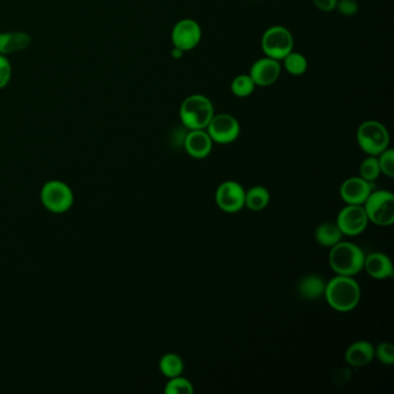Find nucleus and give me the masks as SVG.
I'll return each instance as SVG.
<instances>
[{
	"mask_svg": "<svg viewBox=\"0 0 394 394\" xmlns=\"http://www.w3.org/2000/svg\"><path fill=\"white\" fill-rule=\"evenodd\" d=\"M324 296L333 310L349 312L360 303V285L354 276L336 275L326 283Z\"/></svg>",
	"mask_w": 394,
	"mask_h": 394,
	"instance_id": "nucleus-1",
	"label": "nucleus"
},
{
	"mask_svg": "<svg viewBox=\"0 0 394 394\" xmlns=\"http://www.w3.org/2000/svg\"><path fill=\"white\" fill-rule=\"evenodd\" d=\"M326 283L323 278L317 274H309L302 278L297 285V292L305 300H317L320 296H324Z\"/></svg>",
	"mask_w": 394,
	"mask_h": 394,
	"instance_id": "nucleus-17",
	"label": "nucleus"
},
{
	"mask_svg": "<svg viewBox=\"0 0 394 394\" xmlns=\"http://www.w3.org/2000/svg\"><path fill=\"white\" fill-rule=\"evenodd\" d=\"M202 36V27L196 20L183 19L174 26L171 33V42L175 48L187 53L200 43Z\"/></svg>",
	"mask_w": 394,
	"mask_h": 394,
	"instance_id": "nucleus-11",
	"label": "nucleus"
},
{
	"mask_svg": "<svg viewBox=\"0 0 394 394\" xmlns=\"http://www.w3.org/2000/svg\"><path fill=\"white\" fill-rule=\"evenodd\" d=\"M215 202L224 213H237L246 207V190L235 180L224 182L215 192Z\"/></svg>",
	"mask_w": 394,
	"mask_h": 394,
	"instance_id": "nucleus-8",
	"label": "nucleus"
},
{
	"mask_svg": "<svg viewBox=\"0 0 394 394\" xmlns=\"http://www.w3.org/2000/svg\"><path fill=\"white\" fill-rule=\"evenodd\" d=\"M214 116L211 99L202 94H193L184 99L180 109V119L187 130H206Z\"/></svg>",
	"mask_w": 394,
	"mask_h": 394,
	"instance_id": "nucleus-3",
	"label": "nucleus"
},
{
	"mask_svg": "<svg viewBox=\"0 0 394 394\" xmlns=\"http://www.w3.org/2000/svg\"><path fill=\"white\" fill-rule=\"evenodd\" d=\"M187 132H189V130L185 128H175V130L173 131V136H171L173 146L176 147V148L184 147V143H185V138H187Z\"/></svg>",
	"mask_w": 394,
	"mask_h": 394,
	"instance_id": "nucleus-30",
	"label": "nucleus"
},
{
	"mask_svg": "<svg viewBox=\"0 0 394 394\" xmlns=\"http://www.w3.org/2000/svg\"><path fill=\"white\" fill-rule=\"evenodd\" d=\"M375 359V347L366 340H360L349 346L345 353V360L349 366H368Z\"/></svg>",
	"mask_w": 394,
	"mask_h": 394,
	"instance_id": "nucleus-16",
	"label": "nucleus"
},
{
	"mask_svg": "<svg viewBox=\"0 0 394 394\" xmlns=\"http://www.w3.org/2000/svg\"><path fill=\"white\" fill-rule=\"evenodd\" d=\"M270 195L266 187H251L246 191V206L252 212H261L270 204Z\"/></svg>",
	"mask_w": 394,
	"mask_h": 394,
	"instance_id": "nucleus-20",
	"label": "nucleus"
},
{
	"mask_svg": "<svg viewBox=\"0 0 394 394\" xmlns=\"http://www.w3.org/2000/svg\"><path fill=\"white\" fill-rule=\"evenodd\" d=\"M363 268L366 273L376 280L393 278L394 270L391 259L382 252H373L366 256Z\"/></svg>",
	"mask_w": 394,
	"mask_h": 394,
	"instance_id": "nucleus-15",
	"label": "nucleus"
},
{
	"mask_svg": "<svg viewBox=\"0 0 394 394\" xmlns=\"http://www.w3.org/2000/svg\"><path fill=\"white\" fill-rule=\"evenodd\" d=\"M31 43V38L26 33H0V55L18 53L28 48Z\"/></svg>",
	"mask_w": 394,
	"mask_h": 394,
	"instance_id": "nucleus-18",
	"label": "nucleus"
},
{
	"mask_svg": "<svg viewBox=\"0 0 394 394\" xmlns=\"http://www.w3.org/2000/svg\"><path fill=\"white\" fill-rule=\"evenodd\" d=\"M379 168L381 173L388 177H394V151L391 148L385 149L378 156Z\"/></svg>",
	"mask_w": 394,
	"mask_h": 394,
	"instance_id": "nucleus-26",
	"label": "nucleus"
},
{
	"mask_svg": "<svg viewBox=\"0 0 394 394\" xmlns=\"http://www.w3.org/2000/svg\"><path fill=\"white\" fill-rule=\"evenodd\" d=\"M165 392L167 394H193L195 388L189 379L177 376L174 378H169V382L165 385Z\"/></svg>",
	"mask_w": 394,
	"mask_h": 394,
	"instance_id": "nucleus-25",
	"label": "nucleus"
},
{
	"mask_svg": "<svg viewBox=\"0 0 394 394\" xmlns=\"http://www.w3.org/2000/svg\"><path fill=\"white\" fill-rule=\"evenodd\" d=\"M207 133L213 143L228 145L237 140L241 133V125L234 116L228 114H219L213 116L207 128Z\"/></svg>",
	"mask_w": 394,
	"mask_h": 394,
	"instance_id": "nucleus-9",
	"label": "nucleus"
},
{
	"mask_svg": "<svg viewBox=\"0 0 394 394\" xmlns=\"http://www.w3.org/2000/svg\"><path fill=\"white\" fill-rule=\"evenodd\" d=\"M261 49L265 56L283 60L294 49L292 33L283 26L270 27L261 38Z\"/></svg>",
	"mask_w": 394,
	"mask_h": 394,
	"instance_id": "nucleus-6",
	"label": "nucleus"
},
{
	"mask_svg": "<svg viewBox=\"0 0 394 394\" xmlns=\"http://www.w3.org/2000/svg\"><path fill=\"white\" fill-rule=\"evenodd\" d=\"M336 226L342 235L357 236L368 227L369 220L362 205H347L342 208L336 219Z\"/></svg>",
	"mask_w": 394,
	"mask_h": 394,
	"instance_id": "nucleus-10",
	"label": "nucleus"
},
{
	"mask_svg": "<svg viewBox=\"0 0 394 394\" xmlns=\"http://www.w3.org/2000/svg\"><path fill=\"white\" fill-rule=\"evenodd\" d=\"M375 356L378 359L379 362L386 366H392L394 363V347L390 342H382L375 348Z\"/></svg>",
	"mask_w": 394,
	"mask_h": 394,
	"instance_id": "nucleus-27",
	"label": "nucleus"
},
{
	"mask_svg": "<svg viewBox=\"0 0 394 394\" xmlns=\"http://www.w3.org/2000/svg\"><path fill=\"white\" fill-rule=\"evenodd\" d=\"M369 222L388 227L394 222V196L391 192L381 190L373 191L363 204Z\"/></svg>",
	"mask_w": 394,
	"mask_h": 394,
	"instance_id": "nucleus-5",
	"label": "nucleus"
},
{
	"mask_svg": "<svg viewBox=\"0 0 394 394\" xmlns=\"http://www.w3.org/2000/svg\"><path fill=\"white\" fill-rule=\"evenodd\" d=\"M183 55L184 51L177 49V48L174 47V49H173V51H171V56L174 57L175 60H180V58H182V57H183Z\"/></svg>",
	"mask_w": 394,
	"mask_h": 394,
	"instance_id": "nucleus-33",
	"label": "nucleus"
},
{
	"mask_svg": "<svg viewBox=\"0 0 394 394\" xmlns=\"http://www.w3.org/2000/svg\"><path fill=\"white\" fill-rule=\"evenodd\" d=\"M314 6L322 12H332L336 7L338 0H314Z\"/></svg>",
	"mask_w": 394,
	"mask_h": 394,
	"instance_id": "nucleus-32",
	"label": "nucleus"
},
{
	"mask_svg": "<svg viewBox=\"0 0 394 394\" xmlns=\"http://www.w3.org/2000/svg\"><path fill=\"white\" fill-rule=\"evenodd\" d=\"M283 60V66H285V69L289 75L300 77V75H303L307 72V60L302 53L292 51Z\"/></svg>",
	"mask_w": 394,
	"mask_h": 394,
	"instance_id": "nucleus-22",
	"label": "nucleus"
},
{
	"mask_svg": "<svg viewBox=\"0 0 394 394\" xmlns=\"http://www.w3.org/2000/svg\"><path fill=\"white\" fill-rule=\"evenodd\" d=\"M364 259L363 250L354 243L340 241L329 251V266L336 275H356L363 270Z\"/></svg>",
	"mask_w": 394,
	"mask_h": 394,
	"instance_id": "nucleus-2",
	"label": "nucleus"
},
{
	"mask_svg": "<svg viewBox=\"0 0 394 394\" xmlns=\"http://www.w3.org/2000/svg\"><path fill=\"white\" fill-rule=\"evenodd\" d=\"M255 88V82L248 75H237L236 78L234 79L233 82L230 84L231 93L239 99L250 97L253 93Z\"/></svg>",
	"mask_w": 394,
	"mask_h": 394,
	"instance_id": "nucleus-23",
	"label": "nucleus"
},
{
	"mask_svg": "<svg viewBox=\"0 0 394 394\" xmlns=\"http://www.w3.org/2000/svg\"><path fill=\"white\" fill-rule=\"evenodd\" d=\"M357 143L368 155L378 156L388 148L390 134L381 121H366L357 128Z\"/></svg>",
	"mask_w": 394,
	"mask_h": 394,
	"instance_id": "nucleus-4",
	"label": "nucleus"
},
{
	"mask_svg": "<svg viewBox=\"0 0 394 394\" xmlns=\"http://www.w3.org/2000/svg\"><path fill=\"white\" fill-rule=\"evenodd\" d=\"M12 75V67L6 57L0 55V89L6 87Z\"/></svg>",
	"mask_w": 394,
	"mask_h": 394,
	"instance_id": "nucleus-29",
	"label": "nucleus"
},
{
	"mask_svg": "<svg viewBox=\"0 0 394 394\" xmlns=\"http://www.w3.org/2000/svg\"><path fill=\"white\" fill-rule=\"evenodd\" d=\"M381 168H379L377 156L369 155L364 158L360 165V177L373 183L379 177Z\"/></svg>",
	"mask_w": 394,
	"mask_h": 394,
	"instance_id": "nucleus-24",
	"label": "nucleus"
},
{
	"mask_svg": "<svg viewBox=\"0 0 394 394\" xmlns=\"http://www.w3.org/2000/svg\"><path fill=\"white\" fill-rule=\"evenodd\" d=\"M373 191V185L371 182L361 177H351L342 183L340 196L347 205L363 206Z\"/></svg>",
	"mask_w": 394,
	"mask_h": 394,
	"instance_id": "nucleus-13",
	"label": "nucleus"
},
{
	"mask_svg": "<svg viewBox=\"0 0 394 394\" xmlns=\"http://www.w3.org/2000/svg\"><path fill=\"white\" fill-rule=\"evenodd\" d=\"M351 378V369H348V368H340V369L336 370L334 373V379L335 385H338V386H342V385H346L347 383H349Z\"/></svg>",
	"mask_w": 394,
	"mask_h": 394,
	"instance_id": "nucleus-31",
	"label": "nucleus"
},
{
	"mask_svg": "<svg viewBox=\"0 0 394 394\" xmlns=\"http://www.w3.org/2000/svg\"><path fill=\"white\" fill-rule=\"evenodd\" d=\"M40 200L48 211L62 214L73 205V193L69 185L60 180H50L42 187Z\"/></svg>",
	"mask_w": 394,
	"mask_h": 394,
	"instance_id": "nucleus-7",
	"label": "nucleus"
},
{
	"mask_svg": "<svg viewBox=\"0 0 394 394\" xmlns=\"http://www.w3.org/2000/svg\"><path fill=\"white\" fill-rule=\"evenodd\" d=\"M160 370L167 378H174L182 375L184 371V362L182 357L174 353L163 355L160 360Z\"/></svg>",
	"mask_w": 394,
	"mask_h": 394,
	"instance_id": "nucleus-21",
	"label": "nucleus"
},
{
	"mask_svg": "<svg viewBox=\"0 0 394 394\" xmlns=\"http://www.w3.org/2000/svg\"><path fill=\"white\" fill-rule=\"evenodd\" d=\"M335 10L345 16H353L359 12V4L356 0H338Z\"/></svg>",
	"mask_w": 394,
	"mask_h": 394,
	"instance_id": "nucleus-28",
	"label": "nucleus"
},
{
	"mask_svg": "<svg viewBox=\"0 0 394 394\" xmlns=\"http://www.w3.org/2000/svg\"><path fill=\"white\" fill-rule=\"evenodd\" d=\"M314 239L320 246L332 248L336 243L341 241V230L339 229L336 224L326 222V224H320L319 227H317L316 231H314Z\"/></svg>",
	"mask_w": 394,
	"mask_h": 394,
	"instance_id": "nucleus-19",
	"label": "nucleus"
},
{
	"mask_svg": "<svg viewBox=\"0 0 394 394\" xmlns=\"http://www.w3.org/2000/svg\"><path fill=\"white\" fill-rule=\"evenodd\" d=\"M280 75H281V65L279 60L264 57L253 62L248 75L251 77L256 86L268 87L270 84H275Z\"/></svg>",
	"mask_w": 394,
	"mask_h": 394,
	"instance_id": "nucleus-12",
	"label": "nucleus"
},
{
	"mask_svg": "<svg viewBox=\"0 0 394 394\" xmlns=\"http://www.w3.org/2000/svg\"><path fill=\"white\" fill-rule=\"evenodd\" d=\"M183 148L191 158L202 160L211 154L213 140L206 130H191L187 132Z\"/></svg>",
	"mask_w": 394,
	"mask_h": 394,
	"instance_id": "nucleus-14",
	"label": "nucleus"
}]
</instances>
